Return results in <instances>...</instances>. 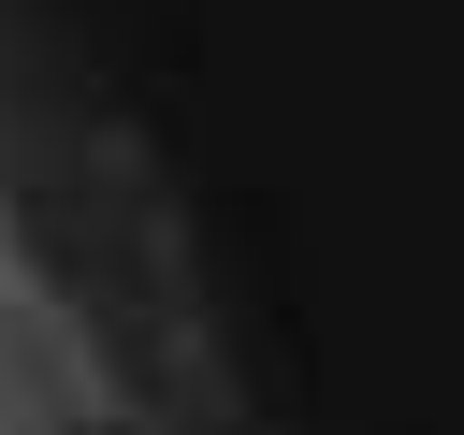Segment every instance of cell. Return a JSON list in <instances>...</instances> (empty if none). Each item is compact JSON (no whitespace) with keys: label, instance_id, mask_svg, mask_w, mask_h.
<instances>
[]
</instances>
